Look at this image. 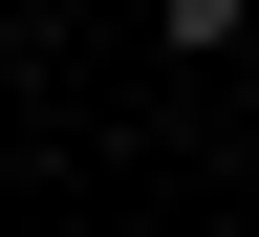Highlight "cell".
I'll return each instance as SVG.
<instances>
[{"label":"cell","mask_w":259,"mask_h":237,"mask_svg":"<svg viewBox=\"0 0 259 237\" xmlns=\"http://www.w3.org/2000/svg\"><path fill=\"white\" fill-rule=\"evenodd\" d=\"M151 43H173V65H216V86H238V43H259V0H151Z\"/></svg>","instance_id":"cell-1"},{"label":"cell","mask_w":259,"mask_h":237,"mask_svg":"<svg viewBox=\"0 0 259 237\" xmlns=\"http://www.w3.org/2000/svg\"><path fill=\"white\" fill-rule=\"evenodd\" d=\"M238 86H259V43H238Z\"/></svg>","instance_id":"cell-2"}]
</instances>
